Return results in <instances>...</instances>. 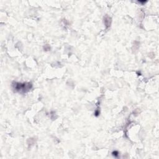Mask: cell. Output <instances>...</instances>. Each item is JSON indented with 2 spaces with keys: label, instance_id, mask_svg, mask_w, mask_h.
Masks as SVG:
<instances>
[{
  "label": "cell",
  "instance_id": "obj_1",
  "mask_svg": "<svg viewBox=\"0 0 159 159\" xmlns=\"http://www.w3.org/2000/svg\"><path fill=\"white\" fill-rule=\"evenodd\" d=\"M14 89L16 91L20 93H26L29 91L31 87L32 84L30 83H15L13 84Z\"/></svg>",
  "mask_w": 159,
  "mask_h": 159
},
{
  "label": "cell",
  "instance_id": "obj_2",
  "mask_svg": "<svg viewBox=\"0 0 159 159\" xmlns=\"http://www.w3.org/2000/svg\"><path fill=\"white\" fill-rule=\"evenodd\" d=\"M117 154H118V152H116V151H115V152H112V155H114V156H117Z\"/></svg>",
  "mask_w": 159,
  "mask_h": 159
}]
</instances>
